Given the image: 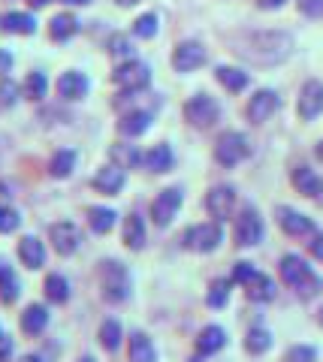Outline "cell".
Wrapping results in <instances>:
<instances>
[{"mask_svg":"<svg viewBox=\"0 0 323 362\" xmlns=\"http://www.w3.org/2000/svg\"><path fill=\"white\" fill-rule=\"evenodd\" d=\"M76 30H79V21H76L70 13L54 16V18H52V25H49V33H52V40H54V42H66L70 37H76Z\"/></svg>","mask_w":323,"mask_h":362,"instance_id":"cell-30","label":"cell"},{"mask_svg":"<svg viewBox=\"0 0 323 362\" xmlns=\"http://www.w3.org/2000/svg\"><path fill=\"white\" fill-rule=\"evenodd\" d=\"M115 221H118V214L112 211V209H91L88 211V223H91V230L97 233V235H106L109 230H112L115 226Z\"/></svg>","mask_w":323,"mask_h":362,"instance_id":"cell-36","label":"cell"},{"mask_svg":"<svg viewBox=\"0 0 323 362\" xmlns=\"http://www.w3.org/2000/svg\"><path fill=\"white\" fill-rule=\"evenodd\" d=\"M151 127V112H146V109H136V112H127V115H121V121H118V133L121 136H142Z\"/></svg>","mask_w":323,"mask_h":362,"instance_id":"cell-27","label":"cell"},{"mask_svg":"<svg viewBox=\"0 0 323 362\" xmlns=\"http://www.w3.org/2000/svg\"><path fill=\"white\" fill-rule=\"evenodd\" d=\"M299 13L308 18H323V0H299Z\"/></svg>","mask_w":323,"mask_h":362,"instance_id":"cell-44","label":"cell"},{"mask_svg":"<svg viewBox=\"0 0 323 362\" xmlns=\"http://www.w3.org/2000/svg\"><path fill=\"white\" fill-rule=\"evenodd\" d=\"M28 4H30V6H46L49 0H28Z\"/></svg>","mask_w":323,"mask_h":362,"instance_id":"cell-54","label":"cell"},{"mask_svg":"<svg viewBox=\"0 0 323 362\" xmlns=\"http://www.w3.org/2000/svg\"><path fill=\"white\" fill-rule=\"evenodd\" d=\"M112 82L124 90V94H133V90H146L151 85V70L142 61H124L112 73Z\"/></svg>","mask_w":323,"mask_h":362,"instance_id":"cell-6","label":"cell"},{"mask_svg":"<svg viewBox=\"0 0 323 362\" xmlns=\"http://www.w3.org/2000/svg\"><path fill=\"white\" fill-rule=\"evenodd\" d=\"M16 94H18V88L13 82H4V85H0V106H13Z\"/></svg>","mask_w":323,"mask_h":362,"instance_id":"cell-45","label":"cell"},{"mask_svg":"<svg viewBox=\"0 0 323 362\" xmlns=\"http://www.w3.org/2000/svg\"><path fill=\"white\" fill-rule=\"evenodd\" d=\"M209 61V54L206 49L199 42L194 40H187V42H178L175 45V52H172V66H175V73H194L199 70Z\"/></svg>","mask_w":323,"mask_h":362,"instance_id":"cell-11","label":"cell"},{"mask_svg":"<svg viewBox=\"0 0 323 362\" xmlns=\"http://www.w3.org/2000/svg\"><path fill=\"white\" fill-rule=\"evenodd\" d=\"M323 112V82L320 78H308L299 90V118L303 121H315Z\"/></svg>","mask_w":323,"mask_h":362,"instance_id":"cell-13","label":"cell"},{"mask_svg":"<svg viewBox=\"0 0 323 362\" xmlns=\"http://www.w3.org/2000/svg\"><path fill=\"white\" fill-rule=\"evenodd\" d=\"M278 272H281L284 284L290 290H296L299 299H315L323 290V281L315 275V269H311L299 254H284L281 263H278Z\"/></svg>","mask_w":323,"mask_h":362,"instance_id":"cell-1","label":"cell"},{"mask_svg":"<svg viewBox=\"0 0 323 362\" xmlns=\"http://www.w3.org/2000/svg\"><path fill=\"white\" fill-rule=\"evenodd\" d=\"M18 259L25 263L30 272L42 269V263H46V245H42L37 235H25V239L18 242Z\"/></svg>","mask_w":323,"mask_h":362,"instance_id":"cell-21","label":"cell"},{"mask_svg":"<svg viewBox=\"0 0 323 362\" xmlns=\"http://www.w3.org/2000/svg\"><path fill=\"white\" fill-rule=\"evenodd\" d=\"M49 239H52V247L61 257H70L82 247V230L73 221H58V223H52Z\"/></svg>","mask_w":323,"mask_h":362,"instance_id":"cell-8","label":"cell"},{"mask_svg":"<svg viewBox=\"0 0 323 362\" xmlns=\"http://www.w3.org/2000/svg\"><path fill=\"white\" fill-rule=\"evenodd\" d=\"M88 88H91V82H88V76L79 70H70L58 78V94L64 100H82V97H88Z\"/></svg>","mask_w":323,"mask_h":362,"instance_id":"cell-20","label":"cell"},{"mask_svg":"<svg viewBox=\"0 0 323 362\" xmlns=\"http://www.w3.org/2000/svg\"><path fill=\"white\" fill-rule=\"evenodd\" d=\"M94 190L97 194H106V197H115L121 194V187L127 185V175H124V169L121 166H103V169H97V175H94Z\"/></svg>","mask_w":323,"mask_h":362,"instance_id":"cell-16","label":"cell"},{"mask_svg":"<svg viewBox=\"0 0 323 362\" xmlns=\"http://www.w3.org/2000/svg\"><path fill=\"white\" fill-rule=\"evenodd\" d=\"M287 0H260V6L263 9H278V6H284Z\"/></svg>","mask_w":323,"mask_h":362,"instance_id":"cell-50","label":"cell"},{"mask_svg":"<svg viewBox=\"0 0 323 362\" xmlns=\"http://www.w3.org/2000/svg\"><path fill=\"white\" fill-rule=\"evenodd\" d=\"M230 287H233V281H230V278L211 281L209 296H206V305H209V308H224V305L230 302Z\"/></svg>","mask_w":323,"mask_h":362,"instance_id":"cell-37","label":"cell"},{"mask_svg":"<svg viewBox=\"0 0 323 362\" xmlns=\"http://www.w3.org/2000/svg\"><path fill=\"white\" fill-rule=\"evenodd\" d=\"M248 154H251V145H248V136H245V133L227 130V133L218 136V142H215V160L224 166V169L239 166Z\"/></svg>","mask_w":323,"mask_h":362,"instance_id":"cell-4","label":"cell"},{"mask_svg":"<svg viewBox=\"0 0 323 362\" xmlns=\"http://www.w3.org/2000/svg\"><path fill=\"white\" fill-rule=\"evenodd\" d=\"M0 25H4V30H9V33L30 37V33L37 30V18H33L30 13H6L4 18H0Z\"/></svg>","mask_w":323,"mask_h":362,"instance_id":"cell-29","label":"cell"},{"mask_svg":"<svg viewBox=\"0 0 323 362\" xmlns=\"http://www.w3.org/2000/svg\"><path fill=\"white\" fill-rule=\"evenodd\" d=\"M115 4H121V6H136L139 0H115Z\"/></svg>","mask_w":323,"mask_h":362,"instance_id":"cell-53","label":"cell"},{"mask_svg":"<svg viewBox=\"0 0 323 362\" xmlns=\"http://www.w3.org/2000/svg\"><path fill=\"white\" fill-rule=\"evenodd\" d=\"M233 206H236V190H233L230 185H218V187H211L209 194H206V211H209L218 223L230 218Z\"/></svg>","mask_w":323,"mask_h":362,"instance_id":"cell-12","label":"cell"},{"mask_svg":"<svg viewBox=\"0 0 323 362\" xmlns=\"http://www.w3.org/2000/svg\"><path fill=\"white\" fill-rule=\"evenodd\" d=\"M317 320H320V326H323V308H320V314H317Z\"/></svg>","mask_w":323,"mask_h":362,"instance_id":"cell-57","label":"cell"},{"mask_svg":"<svg viewBox=\"0 0 323 362\" xmlns=\"http://www.w3.org/2000/svg\"><path fill=\"white\" fill-rule=\"evenodd\" d=\"M0 335H4V329H0Z\"/></svg>","mask_w":323,"mask_h":362,"instance_id":"cell-58","label":"cell"},{"mask_svg":"<svg viewBox=\"0 0 323 362\" xmlns=\"http://www.w3.org/2000/svg\"><path fill=\"white\" fill-rule=\"evenodd\" d=\"M275 218H278V226H281L287 235H311V233H317V230H315V221L305 218V214H299L296 209L278 206Z\"/></svg>","mask_w":323,"mask_h":362,"instance_id":"cell-15","label":"cell"},{"mask_svg":"<svg viewBox=\"0 0 323 362\" xmlns=\"http://www.w3.org/2000/svg\"><path fill=\"white\" fill-rule=\"evenodd\" d=\"M18 293H21V284H18L16 269L9 266L4 257H0V302H4V305H13V302L18 299Z\"/></svg>","mask_w":323,"mask_h":362,"instance_id":"cell-26","label":"cell"},{"mask_svg":"<svg viewBox=\"0 0 323 362\" xmlns=\"http://www.w3.org/2000/svg\"><path fill=\"white\" fill-rule=\"evenodd\" d=\"M18 323H21V332L30 335V338H37V335L46 332V326H49V308H46V305H40V302H33V305H28V308L21 311Z\"/></svg>","mask_w":323,"mask_h":362,"instance_id":"cell-19","label":"cell"},{"mask_svg":"<svg viewBox=\"0 0 323 362\" xmlns=\"http://www.w3.org/2000/svg\"><path fill=\"white\" fill-rule=\"evenodd\" d=\"M233 235H236L239 247H254V245L263 242V221L251 206L242 209V214L236 218V230H233Z\"/></svg>","mask_w":323,"mask_h":362,"instance_id":"cell-9","label":"cell"},{"mask_svg":"<svg viewBox=\"0 0 323 362\" xmlns=\"http://www.w3.org/2000/svg\"><path fill=\"white\" fill-rule=\"evenodd\" d=\"M100 290H103V299L112 302V305H121L130 299V275L127 269L115 263V259H106L100 263Z\"/></svg>","mask_w":323,"mask_h":362,"instance_id":"cell-3","label":"cell"},{"mask_svg":"<svg viewBox=\"0 0 323 362\" xmlns=\"http://www.w3.org/2000/svg\"><path fill=\"white\" fill-rule=\"evenodd\" d=\"M13 350H16L13 338L4 332V335H0V362H9V359H13Z\"/></svg>","mask_w":323,"mask_h":362,"instance_id":"cell-46","label":"cell"},{"mask_svg":"<svg viewBox=\"0 0 323 362\" xmlns=\"http://www.w3.org/2000/svg\"><path fill=\"white\" fill-rule=\"evenodd\" d=\"M317 160H323V142L317 145Z\"/></svg>","mask_w":323,"mask_h":362,"instance_id":"cell-55","label":"cell"},{"mask_svg":"<svg viewBox=\"0 0 323 362\" xmlns=\"http://www.w3.org/2000/svg\"><path fill=\"white\" fill-rule=\"evenodd\" d=\"M127 354H130V362H158V350H154L151 338L146 332H133L127 338Z\"/></svg>","mask_w":323,"mask_h":362,"instance_id":"cell-24","label":"cell"},{"mask_svg":"<svg viewBox=\"0 0 323 362\" xmlns=\"http://www.w3.org/2000/svg\"><path fill=\"white\" fill-rule=\"evenodd\" d=\"M221 242H224V230H221L218 221H211V223H196V226H191V230L184 233V245L191 247V251H199V254L215 251Z\"/></svg>","mask_w":323,"mask_h":362,"instance_id":"cell-7","label":"cell"},{"mask_svg":"<svg viewBox=\"0 0 323 362\" xmlns=\"http://www.w3.org/2000/svg\"><path fill=\"white\" fill-rule=\"evenodd\" d=\"M275 112H278V94H275V90H269V88H263V90H257V94L248 100L245 115H248L251 124H263V121H269Z\"/></svg>","mask_w":323,"mask_h":362,"instance_id":"cell-14","label":"cell"},{"mask_svg":"<svg viewBox=\"0 0 323 362\" xmlns=\"http://www.w3.org/2000/svg\"><path fill=\"white\" fill-rule=\"evenodd\" d=\"M49 94V78L42 76V73H28V78H25V85H21V97L25 100H42Z\"/></svg>","mask_w":323,"mask_h":362,"instance_id":"cell-35","label":"cell"},{"mask_svg":"<svg viewBox=\"0 0 323 362\" xmlns=\"http://www.w3.org/2000/svg\"><path fill=\"white\" fill-rule=\"evenodd\" d=\"M133 33H136L139 40H154V37H158V16H154V13L139 16L136 25H133Z\"/></svg>","mask_w":323,"mask_h":362,"instance_id":"cell-39","label":"cell"},{"mask_svg":"<svg viewBox=\"0 0 323 362\" xmlns=\"http://www.w3.org/2000/svg\"><path fill=\"white\" fill-rule=\"evenodd\" d=\"M64 4H70V6H85V4H91V0H64Z\"/></svg>","mask_w":323,"mask_h":362,"instance_id":"cell-52","label":"cell"},{"mask_svg":"<svg viewBox=\"0 0 323 362\" xmlns=\"http://www.w3.org/2000/svg\"><path fill=\"white\" fill-rule=\"evenodd\" d=\"M79 362H97V359H94V356H82Z\"/></svg>","mask_w":323,"mask_h":362,"instance_id":"cell-56","label":"cell"},{"mask_svg":"<svg viewBox=\"0 0 323 362\" xmlns=\"http://www.w3.org/2000/svg\"><path fill=\"white\" fill-rule=\"evenodd\" d=\"M76 151H70V148H61V151H54V157L49 160V175L52 178H66L76 169Z\"/></svg>","mask_w":323,"mask_h":362,"instance_id":"cell-31","label":"cell"},{"mask_svg":"<svg viewBox=\"0 0 323 362\" xmlns=\"http://www.w3.org/2000/svg\"><path fill=\"white\" fill-rule=\"evenodd\" d=\"M100 344H103V350H109V354H115V350L121 347V341H124V326H121L118 320H106L103 326H100Z\"/></svg>","mask_w":323,"mask_h":362,"instance_id":"cell-33","label":"cell"},{"mask_svg":"<svg viewBox=\"0 0 323 362\" xmlns=\"http://www.w3.org/2000/svg\"><path fill=\"white\" fill-rule=\"evenodd\" d=\"M245 287V296H248L251 302H272L275 299V281L269 275H263V272H257L248 284H242Z\"/></svg>","mask_w":323,"mask_h":362,"instance_id":"cell-23","label":"cell"},{"mask_svg":"<svg viewBox=\"0 0 323 362\" xmlns=\"http://www.w3.org/2000/svg\"><path fill=\"white\" fill-rule=\"evenodd\" d=\"M308 251H311V254H315V259H320V263H323V233H311Z\"/></svg>","mask_w":323,"mask_h":362,"instance_id":"cell-47","label":"cell"},{"mask_svg":"<svg viewBox=\"0 0 323 362\" xmlns=\"http://www.w3.org/2000/svg\"><path fill=\"white\" fill-rule=\"evenodd\" d=\"M109 52H112V58H127L133 61L130 54H133V45L127 37H112V42H109Z\"/></svg>","mask_w":323,"mask_h":362,"instance_id":"cell-42","label":"cell"},{"mask_svg":"<svg viewBox=\"0 0 323 362\" xmlns=\"http://www.w3.org/2000/svg\"><path fill=\"white\" fill-rule=\"evenodd\" d=\"M109 157L115 160V166H121V169H130V166H139V151L133 148V145H112L109 148Z\"/></svg>","mask_w":323,"mask_h":362,"instance_id":"cell-38","label":"cell"},{"mask_svg":"<svg viewBox=\"0 0 323 362\" xmlns=\"http://www.w3.org/2000/svg\"><path fill=\"white\" fill-rule=\"evenodd\" d=\"M9 70H13V54L0 49V76H6Z\"/></svg>","mask_w":323,"mask_h":362,"instance_id":"cell-48","label":"cell"},{"mask_svg":"<svg viewBox=\"0 0 323 362\" xmlns=\"http://www.w3.org/2000/svg\"><path fill=\"white\" fill-rule=\"evenodd\" d=\"M139 166L148 169V173H154V175L170 173V169L175 166V154H172L170 145H154V148H148L139 157Z\"/></svg>","mask_w":323,"mask_h":362,"instance_id":"cell-17","label":"cell"},{"mask_svg":"<svg viewBox=\"0 0 323 362\" xmlns=\"http://www.w3.org/2000/svg\"><path fill=\"white\" fill-rule=\"evenodd\" d=\"M293 187L303 197H311V199L323 197V178L315 173V169H308V166H296L293 169Z\"/></svg>","mask_w":323,"mask_h":362,"instance_id":"cell-22","label":"cell"},{"mask_svg":"<svg viewBox=\"0 0 323 362\" xmlns=\"http://www.w3.org/2000/svg\"><path fill=\"white\" fill-rule=\"evenodd\" d=\"M227 347V332L221 329V326H206V329H199L196 335V356L199 359H206V356H215L218 350H224Z\"/></svg>","mask_w":323,"mask_h":362,"instance_id":"cell-18","label":"cell"},{"mask_svg":"<svg viewBox=\"0 0 323 362\" xmlns=\"http://www.w3.org/2000/svg\"><path fill=\"white\" fill-rule=\"evenodd\" d=\"M215 78H218V82L230 90V94H242V90L251 85L248 73L236 70V66H218V70H215Z\"/></svg>","mask_w":323,"mask_h":362,"instance_id":"cell-28","label":"cell"},{"mask_svg":"<svg viewBox=\"0 0 323 362\" xmlns=\"http://www.w3.org/2000/svg\"><path fill=\"white\" fill-rule=\"evenodd\" d=\"M218 118H221V106H218L215 97H209V94H194V97L184 103V121L194 124V127H199V130L215 127Z\"/></svg>","mask_w":323,"mask_h":362,"instance_id":"cell-5","label":"cell"},{"mask_svg":"<svg viewBox=\"0 0 323 362\" xmlns=\"http://www.w3.org/2000/svg\"><path fill=\"white\" fill-rule=\"evenodd\" d=\"M290 49H293V40L287 33H257V37H251L248 49H239V52L248 54L257 64H278L290 54Z\"/></svg>","mask_w":323,"mask_h":362,"instance_id":"cell-2","label":"cell"},{"mask_svg":"<svg viewBox=\"0 0 323 362\" xmlns=\"http://www.w3.org/2000/svg\"><path fill=\"white\" fill-rule=\"evenodd\" d=\"M21 226V214L13 209V206H6V209H0V233L9 235V233H16Z\"/></svg>","mask_w":323,"mask_h":362,"instance_id":"cell-41","label":"cell"},{"mask_svg":"<svg viewBox=\"0 0 323 362\" xmlns=\"http://www.w3.org/2000/svg\"><path fill=\"white\" fill-rule=\"evenodd\" d=\"M42 293H46V299L52 305H64L66 299H70V281H66L64 275H49L46 284H42Z\"/></svg>","mask_w":323,"mask_h":362,"instance_id":"cell-32","label":"cell"},{"mask_svg":"<svg viewBox=\"0 0 323 362\" xmlns=\"http://www.w3.org/2000/svg\"><path fill=\"white\" fill-rule=\"evenodd\" d=\"M148 242V233H146V221L139 218L136 211L127 214L124 218V245L130 247V251H142Z\"/></svg>","mask_w":323,"mask_h":362,"instance_id":"cell-25","label":"cell"},{"mask_svg":"<svg viewBox=\"0 0 323 362\" xmlns=\"http://www.w3.org/2000/svg\"><path fill=\"white\" fill-rule=\"evenodd\" d=\"M254 275H257V269H254L251 263H236V266H233V284H248V281L254 278Z\"/></svg>","mask_w":323,"mask_h":362,"instance_id":"cell-43","label":"cell"},{"mask_svg":"<svg viewBox=\"0 0 323 362\" xmlns=\"http://www.w3.org/2000/svg\"><path fill=\"white\" fill-rule=\"evenodd\" d=\"M269 347H272V332L269 329H263V326H254V329H248V335H245V350H248L251 356H260Z\"/></svg>","mask_w":323,"mask_h":362,"instance_id":"cell-34","label":"cell"},{"mask_svg":"<svg viewBox=\"0 0 323 362\" xmlns=\"http://www.w3.org/2000/svg\"><path fill=\"white\" fill-rule=\"evenodd\" d=\"M178 209H182V187H166L151 202V221L158 226H170L175 221Z\"/></svg>","mask_w":323,"mask_h":362,"instance_id":"cell-10","label":"cell"},{"mask_svg":"<svg viewBox=\"0 0 323 362\" xmlns=\"http://www.w3.org/2000/svg\"><path fill=\"white\" fill-rule=\"evenodd\" d=\"M9 199H13V190H9L6 181H0V209H6Z\"/></svg>","mask_w":323,"mask_h":362,"instance_id":"cell-49","label":"cell"},{"mask_svg":"<svg viewBox=\"0 0 323 362\" xmlns=\"http://www.w3.org/2000/svg\"><path fill=\"white\" fill-rule=\"evenodd\" d=\"M281 362H317V350L308 347V344H296V347L287 350Z\"/></svg>","mask_w":323,"mask_h":362,"instance_id":"cell-40","label":"cell"},{"mask_svg":"<svg viewBox=\"0 0 323 362\" xmlns=\"http://www.w3.org/2000/svg\"><path fill=\"white\" fill-rule=\"evenodd\" d=\"M18 362H46V359H42L40 354H28V356H21Z\"/></svg>","mask_w":323,"mask_h":362,"instance_id":"cell-51","label":"cell"}]
</instances>
